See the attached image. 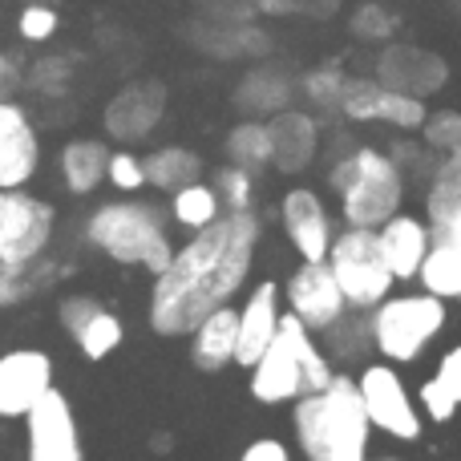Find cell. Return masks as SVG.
Listing matches in <instances>:
<instances>
[{"instance_id":"10","label":"cell","mask_w":461,"mask_h":461,"mask_svg":"<svg viewBox=\"0 0 461 461\" xmlns=\"http://www.w3.org/2000/svg\"><path fill=\"white\" fill-rule=\"evenodd\" d=\"M279 295H284L287 312L300 316L312 332H328L340 316H348V300H344L328 259H303L279 287Z\"/></svg>"},{"instance_id":"5","label":"cell","mask_w":461,"mask_h":461,"mask_svg":"<svg viewBox=\"0 0 461 461\" xmlns=\"http://www.w3.org/2000/svg\"><path fill=\"white\" fill-rule=\"evenodd\" d=\"M332 191L340 194V211L348 227H381L405 203V170L393 154L373 146H357L332 162Z\"/></svg>"},{"instance_id":"1","label":"cell","mask_w":461,"mask_h":461,"mask_svg":"<svg viewBox=\"0 0 461 461\" xmlns=\"http://www.w3.org/2000/svg\"><path fill=\"white\" fill-rule=\"evenodd\" d=\"M259 215L255 211H223L211 227L194 230L186 247L170 255V263L154 276L150 328L158 336H191L199 320L235 300V292L251 276L259 251Z\"/></svg>"},{"instance_id":"30","label":"cell","mask_w":461,"mask_h":461,"mask_svg":"<svg viewBox=\"0 0 461 461\" xmlns=\"http://www.w3.org/2000/svg\"><path fill=\"white\" fill-rule=\"evenodd\" d=\"M227 158L243 170H263L271 167V130L267 122H239L235 130L227 134Z\"/></svg>"},{"instance_id":"46","label":"cell","mask_w":461,"mask_h":461,"mask_svg":"<svg viewBox=\"0 0 461 461\" xmlns=\"http://www.w3.org/2000/svg\"><path fill=\"white\" fill-rule=\"evenodd\" d=\"M300 13L328 16V13H336V0H300Z\"/></svg>"},{"instance_id":"45","label":"cell","mask_w":461,"mask_h":461,"mask_svg":"<svg viewBox=\"0 0 461 461\" xmlns=\"http://www.w3.org/2000/svg\"><path fill=\"white\" fill-rule=\"evenodd\" d=\"M263 13H300V0H255Z\"/></svg>"},{"instance_id":"9","label":"cell","mask_w":461,"mask_h":461,"mask_svg":"<svg viewBox=\"0 0 461 461\" xmlns=\"http://www.w3.org/2000/svg\"><path fill=\"white\" fill-rule=\"evenodd\" d=\"M357 389H360V401H365V413L373 421V429L389 433L397 441L421 438V405L409 397L405 381L389 365H368L357 376Z\"/></svg>"},{"instance_id":"8","label":"cell","mask_w":461,"mask_h":461,"mask_svg":"<svg viewBox=\"0 0 461 461\" xmlns=\"http://www.w3.org/2000/svg\"><path fill=\"white\" fill-rule=\"evenodd\" d=\"M57 211L53 203L32 199L21 186L0 191V263H29L41 259L53 239Z\"/></svg>"},{"instance_id":"12","label":"cell","mask_w":461,"mask_h":461,"mask_svg":"<svg viewBox=\"0 0 461 461\" xmlns=\"http://www.w3.org/2000/svg\"><path fill=\"white\" fill-rule=\"evenodd\" d=\"M340 113L352 122H389V126L401 130H421L425 118H429L421 97L401 94V89H389L368 77H348L340 97Z\"/></svg>"},{"instance_id":"32","label":"cell","mask_w":461,"mask_h":461,"mask_svg":"<svg viewBox=\"0 0 461 461\" xmlns=\"http://www.w3.org/2000/svg\"><path fill=\"white\" fill-rule=\"evenodd\" d=\"M122 336H126L122 332V320L113 316V312H105V303H102V308L81 324V332L73 336V340H77V348H81V357L86 360H105V357L118 352Z\"/></svg>"},{"instance_id":"33","label":"cell","mask_w":461,"mask_h":461,"mask_svg":"<svg viewBox=\"0 0 461 461\" xmlns=\"http://www.w3.org/2000/svg\"><path fill=\"white\" fill-rule=\"evenodd\" d=\"M211 186H215L223 211H251V203H255V175H251V170L227 162V167L215 170V183H211Z\"/></svg>"},{"instance_id":"37","label":"cell","mask_w":461,"mask_h":461,"mask_svg":"<svg viewBox=\"0 0 461 461\" xmlns=\"http://www.w3.org/2000/svg\"><path fill=\"white\" fill-rule=\"evenodd\" d=\"M105 178H110L118 191L134 194V191H142V186H146V167H142V158H138V154L113 150L110 154V167H105Z\"/></svg>"},{"instance_id":"43","label":"cell","mask_w":461,"mask_h":461,"mask_svg":"<svg viewBox=\"0 0 461 461\" xmlns=\"http://www.w3.org/2000/svg\"><path fill=\"white\" fill-rule=\"evenodd\" d=\"M21 86H24V77H21V65H16V57L0 53V102H13Z\"/></svg>"},{"instance_id":"24","label":"cell","mask_w":461,"mask_h":461,"mask_svg":"<svg viewBox=\"0 0 461 461\" xmlns=\"http://www.w3.org/2000/svg\"><path fill=\"white\" fill-rule=\"evenodd\" d=\"M235 102L243 113H279L292 102V77L284 69H276V65L251 69L243 77V86H239Z\"/></svg>"},{"instance_id":"35","label":"cell","mask_w":461,"mask_h":461,"mask_svg":"<svg viewBox=\"0 0 461 461\" xmlns=\"http://www.w3.org/2000/svg\"><path fill=\"white\" fill-rule=\"evenodd\" d=\"M344 86H348V77H344V73L336 69V65H324V69H312L308 77H303V94H308L312 102L320 105V110H340Z\"/></svg>"},{"instance_id":"6","label":"cell","mask_w":461,"mask_h":461,"mask_svg":"<svg viewBox=\"0 0 461 461\" xmlns=\"http://www.w3.org/2000/svg\"><path fill=\"white\" fill-rule=\"evenodd\" d=\"M449 308L441 295L433 292H413V295H384L381 303L373 308V344L384 360L393 365H409L417 360L429 340L446 328Z\"/></svg>"},{"instance_id":"44","label":"cell","mask_w":461,"mask_h":461,"mask_svg":"<svg viewBox=\"0 0 461 461\" xmlns=\"http://www.w3.org/2000/svg\"><path fill=\"white\" fill-rule=\"evenodd\" d=\"M24 122H29V118H24L21 105H16V102H0V142H5L13 130H21Z\"/></svg>"},{"instance_id":"29","label":"cell","mask_w":461,"mask_h":461,"mask_svg":"<svg viewBox=\"0 0 461 461\" xmlns=\"http://www.w3.org/2000/svg\"><path fill=\"white\" fill-rule=\"evenodd\" d=\"M194 41L215 57H239V53H259V49H267V37L247 29V21L243 24H235V21L199 24V29H194Z\"/></svg>"},{"instance_id":"27","label":"cell","mask_w":461,"mask_h":461,"mask_svg":"<svg viewBox=\"0 0 461 461\" xmlns=\"http://www.w3.org/2000/svg\"><path fill=\"white\" fill-rule=\"evenodd\" d=\"M57 263L29 259V263H0V308H13V303H24L29 295H37L41 287H49L57 279Z\"/></svg>"},{"instance_id":"26","label":"cell","mask_w":461,"mask_h":461,"mask_svg":"<svg viewBox=\"0 0 461 461\" xmlns=\"http://www.w3.org/2000/svg\"><path fill=\"white\" fill-rule=\"evenodd\" d=\"M37 167H41V138H37V130L24 122L21 130H13V134L0 142V191L24 186L37 175Z\"/></svg>"},{"instance_id":"13","label":"cell","mask_w":461,"mask_h":461,"mask_svg":"<svg viewBox=\"0 0 461 461\" xmlns=\"http://www.w3.org/2000/svg\"><path fill=\"white\" fill-rule=\"evenodd\" d=\"M53 389V360L41 348H16L0 357V417H24Z\"/></svg>"},{"instance_id":"11","label":"cell","mask_w":461,"mask_h":461,"mask_svg":"<svg viewBox=\"0 0 461 461\" xmlns=\"http://www.w3.org/2000/svg\"><path fill=\"white\" fill-rule=\"evenodd\" d=\"M24 425H29V461H86L77 417L65 393L49 389L24 413Z\"/></svg>"},{"instance_id":"25","label":"cell","mask_w":461,"mask_h":461,"mask_svg":"<svg viewBox=\"0 0 461 461\" xmlns=\"http://www.w3.org/2000/svg\"><path fill=\"white\" fill-rule=\"evenodd\" d=\"M142 167H146V183L170 194L183 191L186 183H199L203 175V158L194 150H186V146H162V150L146 154Z\"/></svg>"},{"instance_id":"16","label":"cell","mask_w":461,"mask_h":461,"mask_svg":"<svg viewBox=\"0 0 461 461\" xmlns=\"http://www.w3.org/2000/svg\"><path fill=\"white\" fill-rule=\"evenodd\" d=\"M279 320H284V303H279V284L276 279H263L255 284L251 300L239 308V344H235V365L251 368L263 352L271 348L279 332Z\"/></svg>"},{"instance_id":"47","label":"cell","mask_w":461,"mask_h":461,"mask_svg":"<svg viewBox=\"0 0 461 461\" xmlns=\"http://www.w3.org/2000/svg\"><path fill=\"white\" fill-rule=\"evenodd\" d=\"M360 461H368V457H360ZM381 461H397V457H381Z\"/></svg>"},{"instance_id":"3","label":"cell","mask_w":461,"mask_h":461,"mask_svg":"<svg viewBox=\"0 0 461 461\" xmlns=\"http://www.w3.org/2000/svg\"><path fill=\"white\" fill-rule=\"evenodd\" d=\"M247 373H251V397L259 405H287V401L303 397V393L324 389L336 376L316 332L300 316H292V312H284L271 348Z\"/></svg>"},{"instance_id":"31","label":"cell","mask_w":461,"mask_h":461,"mask_svg":"<svg viewBox=\"0 0 461 461\" xmlns=\"http://www.w3.org/2000/svg\"><path fill=\"white\" fill-rule=\"evenodd\" d=\"M223 215V203H219L215 186L211 183H186L183 191H175V219L191 230L211 227Z\"/></svg>"},{"instance_id":"15","label":"cell","mask_w":461,"mask_h":461,"mask_svg":"<svg viewBox=\"0 0 461 461\" xmlns=\"http://www.w3.org/2000/svg\"><path fill=\"white\" fill-rule=\"evenodd\" d=\"M167 113V89L158 81H134L105 105V134L113 142H142Z\"/></svg>"},{"instance_id":"34","label":"cell","mask_w":461,"mask_h":461,"mask_svg":"<svg viewBox=\"0 0 461 461\" xmlns=\"http://www.w3.org/2000/svg\"><path fill=\"white\" fill-rule=\"evenodd\" d=\"M425 146L433 154H461V113L457 110H441L433 118H425Z\"/></svg>"},{"instance_id":"14","label":"cell","mask_w":461,"mask_h":461,"mask_svg":"<svg viewBox=\"0 0 461 461\" xmlns=\"http://www.w3.org/2000/svg\"><path fill=\"white\" fill-rule=\"evenodd\" d=\"M279 219H284V235L300 251V259H328V247H332L336 235H332V219H328L316 191L292 186L284 194V203H279Z\"/></svg>"},{"instance_id":"20","label":"cell","mask_w":461,"mask_h":461,"mask_svg":"<svg viewBox=\"0 0 461 461\" xmlns=\"http://www.w3.org/2000/svg\"><path fill=\"white\" fill-rule=\"evenodd\" d=\"M381 247H384V259H389L393 276L397 279H417V271H421L425 255H429L433 239H429V227L421 223L417 215H393L384 219L381 227Z\"/></svg>"},{"instance_id":"19","label":"cell","mask_w":461,"mask_h":461,"mask_svg":"<svg viewBox=\"0 0 461 461\" xmlns=\"http://www.w3.org/2000/svg\"><path fill=\"white\" fill-rule=\"evenodd\" d=\"M267 130H271V167L279 175H300V170L312 167V158L320 150V126L312 113L279 110L271 113Z\"/></svg>"},{"instance_id":"39","label":"cell","mask_w":461,"mask_h":461,"mask_svg":"<svg viewBox=\"0 0 461 461\" xmlns=\"http://www.w3.org/2000/svg\"><path fill=\"white\" fill-rule=\"evenodd\" d=\"M393 24H397V21H393V16L384 13L381 5H365L357 13V21H352V29H357L360 37H389Z\"/></svg>"},{"instance_id":"38","label":"cell","mask_w":461,"mask_h":461,"mask_svg":"<svg viewBox=\"0 0 461 461\" xmlns=\"http://www.w3.org/2000/svg\"><path fill=\"white\" fill-rule=\"evenodd\" d=\"M97 308H102V300H94V295H65V300L57 303V320H61V328L69 336H77L81 324H86Z\"/></svg>"},{"instance_id":"42","label":"cell","mask_w":461,"mask_h":461,"mask_svg":"<svg viewBox=\"0 0 461 461\" xmlns=\"http://www.w3.org/2000/svg\"><path fill=\"white\" fill-rule=\"evenodd\" d=\"M239 461H292V454H287L284 441L259 438V441H251V446L243 449V457H239Z\"/></svg>"},{"instance_id":"41","label":"cell","mask_w":461,"mask_h":461,"mask_svg":"<svg viewBox=\"0 0 461 461\" xmlns=\"http://www.w3.org/2000/svg\"><path fill=\"white\" fill-rule=\"evenodd\" d=\"M203 5H207V13L215 16V21H235V24L251 21V13L259 8L255 0H203Z\"/></svg>"},{"instance_id":"28","label":"cell","mask_w":461,"mask_h":461,"mask_svg":"<svg viewBox=\"0 0 461 461\" xmlns=\"http://www.w3.org/2000/svg\"><path fill=\"white\" fill-rule=\"evenodd\" d=\"M417 279L441 300H461V243H433Z\"/></svg>"},{"instance_id":"17","label":"cell","mask_w":461,"mask_h":461,"mask_svg":"<svg viewBox=\"0 0 461 461\" xmlns=\"http://www.w3.org/2000/svg\"><path fill=\"white\" fill-rule=\"evenodd\" d=\"M376 81L389 89H401V94L425 97L446 86V61L438 53H425V49L413 45H393L376 61Z\"/></svg>"},{"instance_id":"36","label":"cell","mask_w":461,"mask_h":461,"mask_svg":"<svg viewBox=\"0 0 461 461\" xmlns=\"http://www.w3.org/2000/svg\"><path fill=\"white\" fill-rule=\"evenodd\" d=\"M69 77H73V65L69 57H45V61L32 65V89L45 97H61L69 89Z\"/></svg>"},{"instance_id":"18","label":"cell","mask_w":461,"mask_h":461,"mask_svg":"<svg viewBox=\"0 0 461 461\" xmlns=\"http://www.w3.org/2000/svg\"><path fill=\"white\" fill-rule=\"evenodd\" d=\"M425 227L433 243H461V154H446L429 175Z\"/></svg>"},{"instance_id":"7","label":"cell","mask_w":461,"mask_h":461,"mask_svg":"<svg viewBox=\"0 0 461 461\" xmlns=\"http://www.w3.org/2000/svg\"><path fill=\"white\" fill-rule=\"evenodd\" d=\"M328 267H332L348 308H360V312L376 308L393 292V284H397L389 259H384L381 230L376 227H344L332 239V247H328Z\"/></svg>"},{"instance_id":"21","label":"cell","mask_w":461,"mask_h":461,"mask_svg":"<svg viewBox=\"0 0 461 461\" xmlns=\"http://www.w3.org/2000/svg\"><path fill=\"white\" fill-rule=\"evenodd\" d=\"M235 344H239V312L223 303L207 320H199V328L191 332V360L203 373H223L227 365H235Z\"/></svg>"},{"instance_id":"2","label":"cell","mask_w":461,"mask_h":461,"mask_svg":"<svg viewBox=\"0 0 461 461\" xmlns=\"http://www.w3.org/2000/svg\"><path fill=\"white\" fill-rule=\"evenodd\" d=\"M295 441L308 461H360L368 457L373 421L365 413L357 376L336 373L324 389L295 397Z\"/></svg>"},{"instance_id":"4","label":"cell","mask_w":461,"mask_h":461,"mask_svg":"<svg viewBox=\"0 0 461 461\" xmlns=\"http://www.w3.org/2000/svg\"><path fill=\"white\" fill-rule=\"evenodd\" d=\"M86 243L126 267H146L158 276L175 255L167 219L150 203H102L86 219Z\"/></svg>"},{"instance_id":"23","label":"cell","mask_w":461,"mask_h":461,"mask_svg":"<svg viewBox=\"0 0 461 461\" xmlns=\"http://www.w3.org/2000/svg\"><path fill=\"white\" fill-rule=\"evenodd\" d=\"M105 167H110V146L94 142V138H77L61 150V178L73 194H89L105 183Z\"/></svg>"},{"instance_id":"22","label":"cell","mask_w":461,"mask_h":461,"mask_svg":"<svg viewBox=\"0 0 461 461\" xmlns=\"http://www.w3.org/2000/svg\"><path fill=\"white\" fill-rule=\"evenodd\" d=\"M457 409H461V344L438 360L433 376L421 384V413L429 421H438V425L454 421Z\"/></svg>"},{"instance_id":"40","label":"cell","mask_w":461,"mask_h":461,"mask_svg":"<svg viewBox=\"0 0 461 461\" xmlns=\"http://www.w3.org/2000/svg\"><path fill=\"white\" fill-rule=\"evenodd\" d=\"M53 29H57V13H53V8H45V5L24 8V16H21V32H24L29 41H45Z\"/></svg>"}]
</instances>
